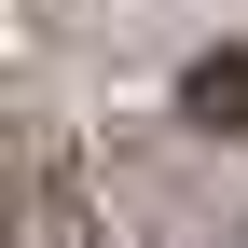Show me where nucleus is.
Masks as SVG:
<instances>
[{"label":"nucleus","mask_w":248,"mask_h":248,"mask_svg":"<svg viewBox=\"0 0 248 248\" xmlns=\"http://www.w3.org/2000/svg\"><path fill=\"white\" fill-rule=\"evenodd\" d=\"M14 248H97V207H83V179L55 152H28V234Z\"/></svg>","instance_id":"f257e3e1"},{"label":"nucleus","mask_w":248,"mask_h":248,"mask_svg":"<svg viewBox=\"0 0 248 248\" xmlns=\"http://www.w3.org/2000/svg\"><path fill=\"white\" fill-rule=\"evenodd\" d=\"M179 124L248 138V42H221V55H193V69H179Z\"/></svg>","instance_id":"f03ea898"}]
</instances>
